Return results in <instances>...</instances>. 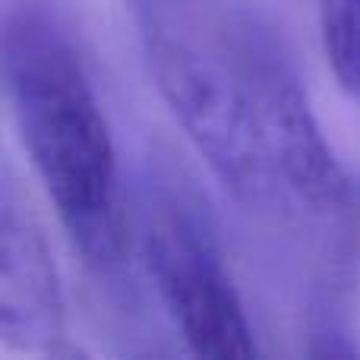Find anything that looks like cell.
<instances>
[{
    "instance_id": "1",
    "label": "cell",
    "mask_w": 360,
    "mask_h": 360,
    "mask_svg": "<svg viewBox=\"0 0 360 360\" xmlns=\"http://www.w3.org/2000/svg\"><path fill=\"white\" fill-rule=\"evenodd\" d=\"M133 19L162 98L243 209L288 224L354 205V177L262 13L243 0H143Z\"/></svg>"
},
{
    "instance_id": "4",
    "label": "cell",
    "mask_w": 360,
    "mask_h": 360,
    "mask_svg": "<svg viewBox=\"0 0 360 360\" xmlns=\"http://www.w3.org/2000/svg\"><path fill=\"white\" fill-rule=\"evenodd\" d=\"M63 288L38 218L10 174L0 186V342L25 354H63Z\"/></svg>"
},
{
    "instance_id": "6",
    "label": "cell",
    "mask_w": 360,
    "mask_h": 360,
    "mask_svg": "<svg viewBox=\"0 0 360 360\" xmlns=\"http://www.w3.org/2000/svg\"><path fill=\"white\" fill-rule=\"evenodd\" d=\"M139 4H143V0H130V10H136V6H139Z\"/></svg>"
},
{
    "instance_id": "2",
    "label": "cell",
    "mask_w": 360,
    "mask_h": 360,
    "mask_svg": "<svg viewBox=\"0 0 360 360\" xmlns=\"http://www.w3.org/2000/svg\"><path fill=\"white\" fill-rule=\"evenodd\" d=\"M0 70L19 143L67 237L95 272H117L127 212L117 149L70 25L48 0L4 13Z\"/></svg>"
},
{
    "instance_id": "5",
    "label": "cell",
    "mask_w": 360,
    "mask_h": 360,
    "mask_svg": "<svg viewBox=\"0 0 360 360\" xmlns=\"http://www.w3.org/2000/svg\"><path fill=\"white\" fill-rule=\"evenodd\" d=\"M316 13L338 86L360 108V0H316Z\"/></svg>"
},
{
    "instance_id": "3",
    "label": "cell",
    "mask_w": 360,
    "mask_h": 360,
    "mask_svg": "<svg viewBox=\"0 0 360 360\" xmlns=\"http://www.w3.org/2000/svg\"><path fill=\"white\" fill-rule=\"evenodd\" d=\"M136 234L152 288L193 354L218 360L259 354L209 212L180 180H146Z\"/></svg>"
}]
</instances>
